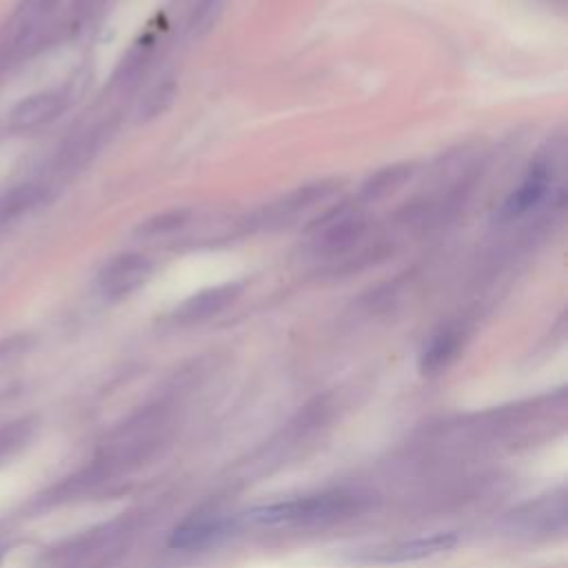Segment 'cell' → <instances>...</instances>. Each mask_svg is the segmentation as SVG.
I'll return each instance as SVG.
<instances>
[{
    "label": "cell",
    "mask_w": 568,
    "mask_h": 568,
    "mask_svg": "<svg viewBox=\"0 0 568 568\" xmlns=\"http://www.w3.org/2000/svg\"><path fill=\"white\" fill-rule=\"evenodd\" d=\"M364 229V217L353 206L342 204L313 224L315 248L324 255H342L359 242Z\"/></svg>",
    "instance_id": "obj_3"
},
{
    "label": "cell",
    "mask_w": 568,
    "mask_h": 568,
    "mask_svg": "<svg viewBox=\"0 0 568 568\" xmlns=\"http://www.w3.org/2000/svg\"><path fill=\"white\" fill-rule=\"evenodd\" d=\"M47 197V186L42 182H22L4 193H0V226L22 217L36 209Z\"/></svg>",
    "instance_id": "obj_10"
},
{
    "label": "cell",
    "mask_w": 568,
    "mask_h": 568,
    "mask_svg": "<svg viewBox=\"0 0 568 568\" xmlns=\"http://www.w3.org/2000/svg\"><path fill=\"white\" fill-rule=\"evenodd\" d=\"M189 222V211L186 209H171V211H162L158 215L146 217L144 222L138 224L135 235L144 237V240H155V237H164L175 233L178 229H182Z\"/></svg>",
    "instance_id": "obj_14"
},
{
    "label": "cell",
    "mask_w": 568,
    "mask_h": 568,
    "mask_svg": "<svg viewBox=\"0 0 568 568\" xmlns=\"http://www.w3.org/2000/svg\"><path fill=\"white\" fill-rule=\"evenodd\" d=\"M151 273H153V262L146 255L120 253L102 266L98 275V286L106 297L120 300L131 295L135 288H140L151 277Z\"/></svg>",
    "instance_id": "obj_4"
},
{
    "label": "cell",
    "mask_w": 568,
    "mask_h": 568,
    "mask_svg": "<svg viewBox=\"0 0 568 568\" xmlns=\"http://www.w3.org/2000/svg\"><path fill=\"white\" fill-rule=\"evenodd\" d=\"M413 175V166L410 164H393V166H384L379 171H375L359 191V197L364 202H375L382 200L386 195H390L393 191H397L406 180H410Z\"/></svg>",
    "instance_id": "obj_11"
},
{
    "label": "cell",
    "mask_w": 568,
    "mask_h": 568,
    "mask_svg": "<svg viewBox=\"0 0 568 568\" xmlns=\"http://www.w3.org/2000/svg\"><path fill=\"white\" fill-rule=\"evenodd\" d=\"M60 0H24L0 36V69L29 55L44 38Z\"/></svg>",
    "instance_id": "obj_1"
},
{
    "label": "cell",
    "mask_w": 568,
    "mask_h": 568,
    "mask_svg": "<svg viewBox=\"0 0 568 568\" xmlns=\"http://www.w3.org/2000/svg\"><path fill=\"white\" fill-rule=\"evenodd\" d=\"M457 544L455 532H435L430 537H419L413 541H402L384 548H375L366 555L368 561H382V564H399V561H415L430 555H437L442 550H448Z\"/></svg>",
    "instance_id": "obj_6"
},
{
    "label": "cell",
    "mask_w": 568,
    "mask_h": 568,
    "mask_svg": "<svg viewBox=\"0 0 568 568\" xmlns=\"http://www.w3.org/2000/svg\"><path fill=\"white\" fill-rule=\"evenodd\" d=\"M353 508V499L348 495H313V497H297L280 504H268L253 508L244 515L251 524H300V521H320L331 519Z\"/></svg>",
    "instance_id": "obj_2"
},
{
    "label": "cell",
    "mask_w": 568,
    "mask_h": 568,
    "mask_svg": "<svg viewBox=\"0 0 568 568\" xmlns=\"http://www.w3.org/2000/svg\"><path fill=\"white\" fill-rule=\"evenodd\" d=\"M67 106V98L60 91H40L22 98L9 113V129L36 131L53 122Z\"/></svg>",
    "instance_id": "obj_5"
},
{
    "label": "cell",
    "mask_w": 568,
    "mask_h": 568,
    "mask_svg": "<svg viewBox=\"0 0 568 568\" xmlns=\"http://www.w3.org/2000/svg\"><path fill=\"white\" fill-rule=\"evenodd\" d=\"M237 293H240V284H222V286L200 291L175 311V320L182 324L206 320L220 313L224 306H229L237 297Z\"/></svg>",
    "instance_id": "obj_9"
},
{
    "label": "cell",
    "mask_w": 568,
    "mask_h": 568,
    "mask_svg": "<svg viewBox=\"0 0 568 568\" xmlns=\"http://www.w3.org/2000/svg\"><path fill=\"white\" fill-rule=\"evenodd\" d=\"M175 93H178V87L173 80H166L162 84H158L142 102V109H140V115L144 120H153L158 115H162L175 100Z\"/></svg>",
    "instance_id": "obj_15"
},
{
    "label": "cell",
    "mask_w": 568,
    "mask_h": 568,
    "mask_svg": "<svg viewBox=\"0 0 568 568\" xmlns=\"http://www.w3.org/2000/svg\"><path fill=\"white\" fill-rule=\"evenodd\" d=\"M102 4H104V0H73L71 16L78 24H82V22L91 20L102 9Z\"/></svg>",
    "instance_id": "obj_16"
},
{
    "label": "cell",
    "mask_w": 568,
    "mask_h": 568,
    "mask_svg": "<svg viewBox=\"0 0 568 568\" xmlns=\"http://www.w3.org/2000/svg\"><path fill=\"white\" fill-rule=\"evenodd\" d=\"M548 189V171L541 164H535L528 175L524 178V182L504 200L501 209H499V217L501 220H515L521 217L524 213H528L530 209H535Z\"/></svg>",
    "instance_id": "obj_8"
},
{
    "label": "cell",
    "mask_w": 568,
    "mask_h": 568,
    "mask_svg": "<svg viewBox=\"0 0 568 568\" xmlns=\"http://www.w3.org/2000/svg\"><path fill=\"white\" fill-rule=\"evenodd\" d=\"M333 193V184L331 182H313V184H304L300 189H295L293 193H288L284 200L271 204L268 209H264L260 222L262 226H277V224H286L288 220H293L297 213L306 211L308 206H313L315 202L326 200Z\"/></svg>",
    "instance_id": "obj_7"
},
{
    "label": "cell",
    "mask_w": 568,
    "mask_h": 568,
    "mask_svg": "<svg viewBox=\"0 0 568 568\" xmlns=\"http://www.w3.org/2000/svg\"><path fill=\"white\" fill-rule=\"evenodd\" d=\"M224 530V524L220 519L213 517H197V519H189L184 521L180 528H175L171 532L169 546L171 548H191V546H200L209 539H213L215 535H220Z\"/></svg>",
    "instance_id": "obj_13"
},
{
    "label": "cell",
    "mask_w": 568,
    "mask_h": 568,
    "mask_svg": "<svg viewBox=\"0 0 568 568\" xmlns=\"http://www.w3.org/2000/svg\"><path fill=\"white\" fill-rule=\"evenodd\" d=\"M457 346H459V333L457 331L444 328V331L435 333L422 351V357H419L422 371L433 373V371H439L442 366H446L450 362V357L455 355Z\"/></svg>",
    "instance_id": "obj_12"
}]
</instances>
